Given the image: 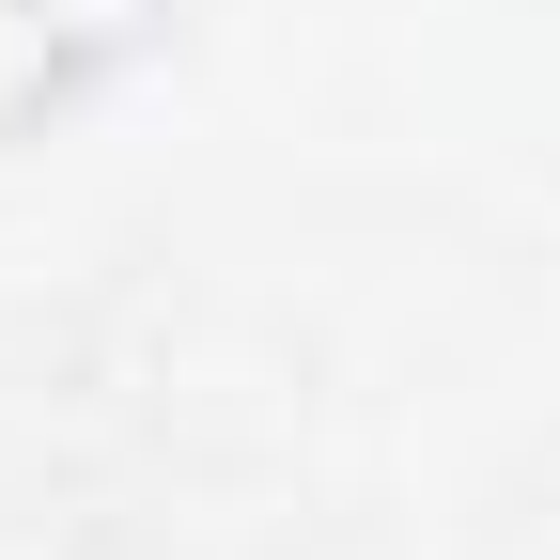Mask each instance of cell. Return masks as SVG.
I'll list each match as a JSON object with an SVG mask.
<instances>
[{
  "mask_svg": "<svg viewBox=\"0 0 560 560\" xmlns=\"http://www.w3.org/2000/svg\"><path fill=\"white\" fill-rule=\"evenodd\" d=\"M140 47H172V0H0V156L79 125Z\"/></svg>",
  "mask_w": 560,
  "mask_h": 560,
  "instance_id": "cell-1",
  "label": "cell"
}]
</instances>
